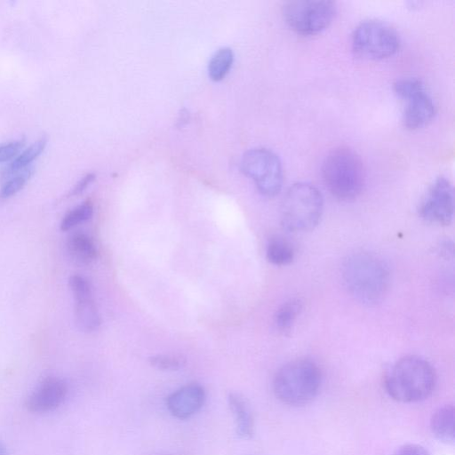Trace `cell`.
<instances>
[{
    "mask_svg": "<svg viewBox=\"0 0 455 455\" xmlns=\"http://www.w3.org/2000/svg\"><path fill=\"white\" fill-rule=\"evenodd\" d=\"M454 193L451 181L443 176L436 178L429 187L419 206L425 220L439 225H449L453 219Z\"/></svg>",
    "mask_w": 455,
    "mask_h": 455,
    "instance_id": "30bf717a",
    "label": "cell"
},
{
    "mask_svg": "<svg viewBox=\"0 0 455 455\" xmlns=\"http://www.w3.org/2000/svg\"><path fill=\"white\" fill-rule=\"evenodd\" d=\"M322 373L318 365L307 358H299L283 365L275 374L273 391L275 397L290 406L310 403L318 394Z\"/></svg>",
    "mask_w": 455,
    "mask_h": 455,
    "instance_id": "3957f363",
    "label": "cell"
},
{
    "mask_svg": "<svg viewBox=\"0 0 455 455\" xmlns=\"http://www.w3.org/2000/svg\"><path fill=\"white\" fill-rule=\"evenodd\" d=\"M228 405L235 418L237 435L242 438H251L254 434V419L247 402L241 395L230 393Z\"/></svg>",
    "mask_w": 455,
    "mask_h": 455,
    "instance_id": "5bb4252c",
    "label": "cell"
},
{
    "mask_svg": "<svg viewBox=\"0 0 455 455\" xmlns=\"http://www.w3.org/2000/svg\"><path fill=\"white\" fill-rule=\"evenodd\" d=\"M454 407L447 404L439 407L432 414L430 419L431 431L442 442L447 443L454 442Z\"/></svg>",
    "mask_w": 455,
    "mask_h": 455,
    "instance_id": "2e32d148",
    "label": "cell"
},
{
    "mask_svg": "<svg viewBox=\"0 0 455 455\" xmlns=\"http://www.w3.org/2000/svg\"><path fill=\"white\" fill-rule=\"evenodd\" d=\"M93 213V207L90 202H84L68 211L62 218L60 228L68 231L74 227L90 220Z\"/></svg>",
    "mask_w": 455,
    "mask_h": 455,
    "instance_id": "7402d4cb",
    "label": "cell"
},
{
    "mask_svg": "<svg viewBox=\"0 0 455 455\" xmlns=\"http://www.w3.org/2000/svg\"><path fill=\"white\" fill-rule=\"evenodd\" d=\"M355 52L368 60H382L394 55L400 47L398 33L389 24L376 19L365 20L351 36Z\"/></svg>",
    "mask_w": 455,
    "mask_h": 455,
    "instance_id": "8992f818",
    "label": "cell"
},
{
    "mask_svg": "<svg viewBox=\"0 0 455 455\" xmlns=\"http://www.w3.org/2000/svg\"><path fill=\"white\" fill-rule=\"evenodd\" d=\"M94 180V174L88 173L83 177L74 187L70 192V196H76L81 194Z\"/></svg>",
    "mask_w": 455,
    "mask_h": 455,
    "instance_id": "484cf974",
    "label": "cell"
},
{
    "mask_svg": "<svg viewBox=\"0 0 455 455\" xmlns=\"http://www.w3.org/2000/svg\"><path fill=\"white\" fill-rule=\"evenodd\" d=\"M67 251L76 264L89 265L97 258V249L92 238L84 233L75 232L67 240Z\"/></svg>",
    "mask_w": 455,
    "mask_h": 455,
    "instance_id": "9a60e30c",
    "label": "cell"
},
{
    "mask_svg": "<svg viewBox=\"0 0 455 455\" xmlns=\"http://www.w3.org/2000/svg\"><path fill=\"white\" fill-rule=\"evenodd\" d=\"M68 392V387L63 379L49 376L39 382L28 395L25 406L33 413L52 411L64 403Z\"/></svg>",
    "mask_w": 455,
    "mask_h": 455,
    "instance_id": "7c38bea8",
    "label": "cell"
},
{
    "mask_svg": "<svg viewBox=\"0 0 455 455\" xmlns=\"http://www.w3.org/2000/svg\"><path fill=\"white\" fill-rule=\"evenodd\" d=\"M34 173V167L29 166L19 171L7 179L0 188V198L7 199L20 192Z\"/></svg>",
    "mask_w": 455,
    "mask_h": 455,
    "instance_id": "44dd1931",
    "label": "cell"
},
{
    "mask_svg": "<svg viewBox=\"0 0 455 455\" xmlns=\"http://www.w3.org/2000/svg\"><path fill=\"white\" fill-rule=\"evenodd\" d=\"M294 254V249L291 243L283 237H272L267 244L266 256L273 265H288L293 260Z\"/></svg>",
    "mask_w": 455,
    "mask_h": 455,
    "instance_id": "ac0fdd59",
    "label": "cell"
},
{
    "mask_svg": "<svg viewBox=\"0 0 455 455\" xmlns=\"http://www.w3.org/2000/svg\"><path fill=\"white\" fill-rule=\"evenodd\" d=\"M205 399L204 387L198 383H189L169 395L166 406L173 417L186 419L201 410Z\"/></svg>",
    "mask_w": 455,
    "mask_h": 455,
    "instance_id": "4fadbf2b",
    "label": "cell"
},
{
    "mask_svg": "<svg viewBox=\"0 0 455 455\" xmlns=\"http://www.w3.org/2000/svg\"><path fill=\"white\" fill-rule=\"evenodd\" d=\"M436 376L433 366L419 355L397 360L386 374L384 386L388 395L401 403L425 400L434 391Z\"/></svg>",
    "mask_w": 455,
    "mask_h": 455,
    "instance_id": "7a4b0ae2",
    "label": "cell"
},
{
    "mask_svg": "<svg viewBox=\"0 0 455 455\" xmlns=\"http://www.w3.org/2000/svg\"><path fill=\"white\" fill-rule=\"evenodd\" d=\"M233 60L234 53L230 48L219 49L209 62L208 72L210 77L214 81L221 80L229 71Z\"/></svg>",
    "mask_w": 455,
    "mask_h": 455,
    "instance_id": "ffe728a7",
    "label": "cell"
},
{
    "mask_svg": "<svg viewBox=\"0 0 455 455\" xmlns=\"http://www.w3.org/2000/svg\"><path fill=\"white\" fill-rule=\"evenodd\" d=\"M0 455H9L5 445L0 441Z\"/></svg>",
    "mask_w": 455,
    "mask_h": 455,
    "instance_id": "4316f807",
    "label": "cell"
},
{
    "mask_svg": "<svg viewBox=\"0 0 455 455\" xmlns=\"http://www.w3.org/2000/svg\"><path fill=\"white\" fill-rule=\"evenodd\" d=\"M323 182L336 198L348 201L355 198L364 185V168L360 156L347 146L331 150L322 165Z\"/></svg>",
    "mask_w": 455,
    "mask_h": 455,
    "instance_id": "277c9868",
    "label": "cell"
},
{
    "mask_svg": "<svg viewBox=\"0 0 455 455\" xmlns=\"http://www.w3.org/2000/svg\"><path fill=\"white\" fill-rule=\"evenodd\" d=\"M47 144V139L42 137L33 142L29 147L22 151L12 160L4 170L5 176H10L19 171H21L30 164L43 153Z\"/></svg>",
    "mask_w": 455,
    "mask_h": 455,
    "instance_id": "e0dca14e",
    "label": "cell"
},
{
    "mask_svg": "<svg viewBox=\"0 0 455 455\" xmlns=\"http://www.w3.org/2000/svg\"><path fill=\"white\" fill-rule=\"evenodd\" d=\"M241 168L262 195L275 196L280 192L283 180V166L272 150L264 148L248 150L242 157Z\"/></svg>",
    "mask_w": 455,
    "mask_h": 455,
    "instance_id": "9c48e42d",
    "label": "cell"
},
{
    "mask_svg": "<svg viewBox=\"0 0 455 455\" xmlns=\"http://www.w3.org/2000/svg\"><path fill=\"white\" fill-rule=\"evenodd\" d=\"M68 285L74 298L76 326L84 332L96 331L100 324V317L89 281L80 275H73L68 279Z\"/></svg>",
    "mask_w": 455,
    "mask_h": 455,
    "instance_id": "8fae6325",
    "label": "cell"
},
{
    "mask_svg": "<svg viewBox=\"0 0 455 455\" xmlns=\"http://www.w3.org/2000/svg\"><path fill=\"white\" fill-rule=\"evenodd\" d=\"M342 278L350 294L359 302L372 306L387 294L390 272L387 263L369 251H357L342 264Z\"/></svg>",
    "mask_w": 455,
    "mask_h": 455,
    "instance_id": "6da1fadb",
    "label": "cell"
},
{
    "mask_svg": "<svg viewBox=\"0 0 455 455\" xmlns=\"http://www.w3.org/2000/svg\"><path fill=\"white\" fill-rule=\"evenodd\" d=\"M323 199L316 187L308 182H297L286 191L281 205V223L291 232L313 229L319 222Z\"/></svg>",
    "mask_w": 455,
    "mask_h": 455,
    "instance_id": "5b68a950",
    "label": "cell"
},
{
    "mask_svg": "<svg viewBox=\"0 0 455 455\" xmlns=\"http://www.w3.org/2000/svg\"><path fill=\"white\" fill-rule=\"evenodd\" d=\"M393 89L404 102L403 123L407 129L421 128L433 119L435 104L422 80L417 77L400 78L394 83Z\"/></svg>",
    "mask_w": 455,
    "mask_h": 455,
    "instance_id": "52a82bcc",
    "label": "cell"
},
{
    "mask_svg": "<svg viewBox=\"0 0 455 455\" xmlns=\"http://www.w3.org/2000/svg\"><path fill=\"white\" fill-rule=\"evenodd\" d=\"M25 140L16 139L0 144V163L12 161L24 148Z\"/></svg>",
    "mask_w": 455,
    "mask_h": 455,
    "instance_id": "cb8c5ba5",
    "label": "cell"
},
{
    "mask_svg": "<svg viewBox=\"0 0 455 455\" xmlns=\"http://www.w3.org/2000/svg\"><path fill=\"white\" fill-rule=\"evenodd\" d=\"M394 455H430V453L419 444L407 443L400 447Z\"/></svg>",
    "mask_w": 455,
    "mask_h": 455,
    "instance_id": "d4e9b609",
    "label": "cell"
},
{
    "mask_svg": "<svg viewBox=\"0 0 455 455\" xmlns=\"http://www.w3.org/2000/svg\"><path fill=\"white\" fill-rule=\"evenodd\" d=\"M149 363L161 371H177L183 367L185 360L175 355H156L149 358Z\"/></svg>",
    "mask_w": 455,
    "mask_h": 455,
    "instance_id": "603a6c76",
    "label": "cell"
},
{
    "mask_svg": "<svg viewBox=\"0 0 455 455\" xmlns=\"http://www.w3.org/2000/svg\"><path fill=\"white\" fill-rule=\"evenodd\" d=\"M301 307V302L299 299H290L284 302L275 315L276 329L283 334L289 332L299 315Z\"/></svg>",
    "mask_w": 455,
    "mask_h": 455,
    "instance_id": "d6986e66",
    "label": "cell"
},
{
    "mask_svg": "<svg viewBox=\"0 0 455 455\" xmlns=\"http://www.w3.org/2000/svg\"><path fill=\"white\" fill-rule=\"evenodd\" d=\"M336 4L329 0H291L284 3L283 15L291 28L300 35H315L332 21Z\"/></svg>",
    "mask_w": 455,
    "mask_h": 455,
    "instance_id": "ba28073f",
    "label": "cell"
}]
</instances>
